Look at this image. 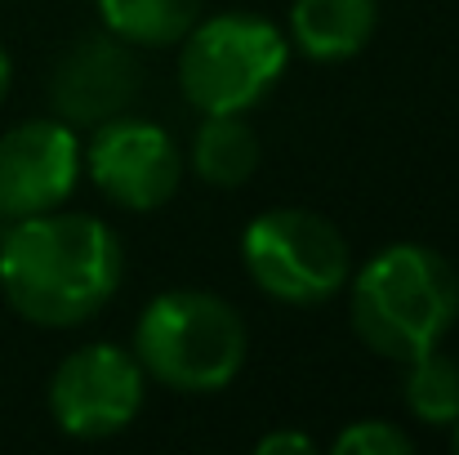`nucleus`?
I'll use <instances>...</instances> for the list:
<instances>
[{
  "label": "nucleus",
  "instance_id": "0eeeda50",
  "mask_svg": "<svg viewBox=\"0 0 459 455\" xmlns=\"http://www.w3.org/2000/svg\"><path fill=\"white\" fill-rule=\"evenodd\" d=\"M81 170L94 179V188L112 206L148 214L178 192L183 156L156 121L112 117V121L94 126L90 148L81 152Z\"/></svg>",
  "mask_w": 459,
  "mask_h": 455
},
{
  "label": "nucleus",
  "instance_id": "1a4fd4ad",
  "mask_svg": "<svg viewBox=\"0 0 459 455\" xmlns=\"http://www.w3.org/2000/svg\"><path fill=\"white\" fill-rule=\"evenodd\" d=\"M143 90V67L121 36L76 40L49 81V103L72 130H94L112 117H126Z\"/></svg>",
  "mask_w": 459,
  "mask_h": 455
},
{
  "label": "nucleus",
  "instance_id": "dca6fc26",
  "mask_svg": "<svg viewBox=\"0 0 459 455\" xmlns=\"http://www.w3.org/2000/svg\"><path fill=\"white\" fill-rule=\"evenodd\" d=\"M9 81H13V67H9V54H4V45H0V103H4V94H9Z\"/></svg>",
  "mask_w": 459,
  "mask_h": 455
},
{
  "label": "nucleus",
  "instance_id": "6e6552de",
  "mask_svg": "<svg viewBox=\"0 0 459 455\" xmlns=\"http://www.w3.org/2000/svg\"><path fill=\"white\" fill-rule=\"evenodd\" d=\"M81 179V144L67 121H22L0 135V219L58 210Z\"/></svg>",
  "mask_w": 459,
  "mask_h": 455
},
{
  "label": "nucleus",
  "instance_id": "20e7f679",
  "mask_svg": "<svg viewBox=\"0 0 459 455\" xmlns=\"http://www.w3.org/2000/svg\"><path fill=\"white\" fill-rule=\"evenodd\" d=\"M290 40L259 13H214L196 18L183 31L178 49V90L183 99L210 112H250L286 72Z\"/></svg>",
  "mask_w": 459,
  "mask_h": 455
},
{
  "label": "nucleus",
  "instance_id": "2eb2a0df",
  "mask_svg": "<svg viewBox=\"0 0 459 455\" xmlns=\"http://www.w3.org/2000/svg\"><path fill=\"white\" fill-rule=\"evenodd\" d=\"M316 442L307 438V433H264L259 442H255V451L259 455H277V451H312Z\"/></svg>",
  "mask_w": 459,
  "mask_h": 455
},
{
  "label": "nucleus",
  "instance_id": "ddd939ff",
  "mask_svg": "<svg viewBox=\"0 0 459 455\" xmlns=\"http://www.w3.org/2000/svg\"><path fill=\"white\" fill-rule=\"evenodd\" d=\"M402 402L420 424L446 429L459 420V362L446 357L442 348L406 362V384H402Z\"/></svg>",
  "mask_w": 459,
  "mask_h": 455
},
{
  "label": "nucleus",
  "instance_id": "9b49d317",
  "mask_svg": "<svg viewBox=\"0 0 459 455\" xmlns=\"http://www.w3.org/2000/svg\"><path fill=\"white\" fill-rule=\"evenodd\" d=\"M192 170L214 188H241L259 170V135L246 112H210L192 135Z\"/></svg>",
  "mask_w": 459,
  "mask_h": 455
},
{
  "label": "nucleus",
  "instance_id": "39448f33",
  "mask_svg": "<svg viewBox=\"0 0 459 455\" xmlns=\"http://www.w3.org/2000/svg\"><path fill=\"white\" fill-rule=\"evenodd\" d=\"M241 259L250 282L277 303H325L352 277V255L343 232L299 206L255 214L241 237Z\"/></svg>",
  "mask_w": 459,
  "mask_h": 455
},
{
  "label": "nucleus",
  "instance_id": "f257e3e1",
  "mask_svg": "<svg viewBox=\"0 0 459 455\" xmlns=\"http://www.w3.org/2000/svg\"><path fill=\"white\" fill-rule=\"evenodd\" d=\"M121 273V237L94 214L45 210L9 219L0 232V295L31 326L67 330L90 321L117 295Z\"/></svg>",
  "mask_w": 459,
  "mask_h": 455
},
{
  "label": "nucleus",
  "instance_id": "f3484780",
  "mask_svg": "<svg viewBox=\"0 0 459 455\" xmlns=\"http://www.w3.org/2000/svg\"><path fill=\"white\" fill-rule=\"evenodd\" d=\"M451 447L459 451V420H455V433H451Z\"/></svg>",
  "mask_w": 459,
  "mask_h": 455
},
{
  "label": "nucleus",
  "instance_id": "4468645a",
  "mask_svg": "<svg viewBox=\"0 0 459 455\" xmlns=\"http://www.w3.org/2000/svg\"><path fill=\"white\" fill-rule=\"evenodd\" d=\"M334 455H406L415 451V438L388 420H357L348 424L334 442H330Z\"/></svg>",
  "mask_w": 459,
  "mask_h": 455
},
{
  "label": "nucleus",
  "instance_id": "7ed1b4c3",
  "mask_svg": "<svg viewBox=\"0 0 459 455\" xmlns=\"http://www.w3.org/2000/svg\"><path fill=\"white\" fill-rule=\"evenodd\" d=\"M246 321L223 295L165 291L134 326V357L143 375L174 393H223L246 366Z\"/></svg>",
  "mask_w": 459,
  "mask_h": 455
},
{
  "label": "nucleus",
  "instance_id": "423d86ee",
  "mask_svg": "<svg viewBox=\"0 0 459 455\" xmlns=\"http://www.w3.org/2000/svg\"><path fill=\"white\" fill-rule=\"evenodd\" d=\"M143 366L121 344H85L49 375V416L76 442L126 433L143 411Z\"/></svg>",
  "mask_w": 459,
  "mask_h": 455
},
{
  "label": "nucleus",
  "instance_id": "f8f14e48",
  "mask_svg": "<svg viewBox=\"0 0 459 455\" xmlns=\"http://www.w3.org/2000/svg\"><path fill=\"white\" fill-rule=\"evenodd\" d=\"M112 36L130 45H174L201 18L205 0H94Z\"/></svg>",
  "mask_w": 459,
  "mask_h": 455
},
{
  "label": "nucleus",
  "instance_id": "9d476101",
  "mask_svg": "<svg viewBox=\"0 0 459 455\" xmlns=\"http://www.w3.org/2000/svg\"><path fill=\"white\" fill-rule=\"evenodd\" d=\"M379 27V0H295L290 40L316 63H343L370 45Z\"/></svg>",
  "mask_w": 459,
  "mask_h": 455
},
{
  "label": "nucleus",
  "instance_id": "f03ea898",
  "mask_svg": "<svg viewBox=\"0 0 459 455\" xmlns=\"http://www.w3.org/2000/svg\"><path fill=\"white\" fill-rule=\"evenodd\" d=\"M348 317L357 339L388 357L415 362L451 335L459 317V273L455 264L420 241H397L361 264L348 277Z\"/></svg>",
  "mask_w": 459,
  "mask_h": 455
}]
</instances>
